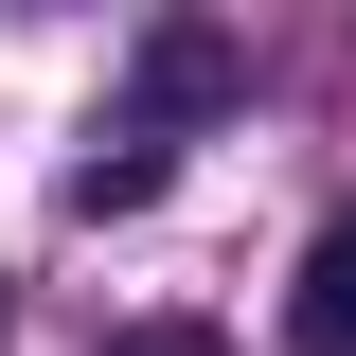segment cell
I'll return each instance as SVG.
<instances>
[{"label":"cell","mask_w":356,"mask_h":356,"mask_svg":"<svg viewBox=\"0 0 356 356\" xmlns=\"http://www.w3.org/2000/svg\"><path fill=\"white\" fill-rule=\"evenodd\" d=\"M285 321H303V356H356V214L303 250V285H285Z\"/></svg>","instance_id":"6da1fadb"},{"label":"cell","mask_w":356,"mask_h":356,"mask_svg":"<svg viewBox=\"0 0 356 356\" xmlns=\"http://www.w3.org/2000/svg\"><path fill=\"white\" fill-rule=\"evenodd\" d=\"M107 356H232L214 321H143V339H107Z\"/></svg>","instance_id":"3957f363"},{"label":"cell","mask_w":356,"mask_h":356,"mask_svg":"<svg viewBox=\"0 0 356 356\" xmlns=\"http://www.w3.org/2000/svg\"><path fill=\"white\" fill-rule=\"evenodd\" d=\"M214 72H232L214 36H161V54H143V89H161V107H214Z\"/></svg>","instance_id":"7a4b0ae2"}]
</instances>
